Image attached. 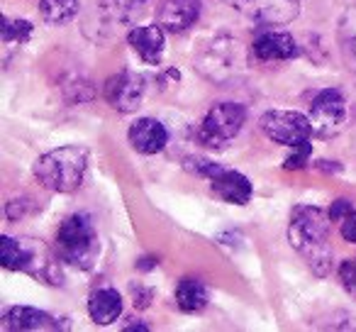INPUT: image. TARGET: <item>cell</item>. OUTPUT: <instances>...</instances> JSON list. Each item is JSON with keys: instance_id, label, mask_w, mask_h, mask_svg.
I'll return each instance as SVG.
<instances>
[{"instance_id": "484cf974", "label": "cell", "mask_w": 356, "mask_h": 332, "mask_svg": "<svg viewBox=\"0 0 356 332\" xmlns=\"http://www.w3.org/2000/svg\"><path fill=\"white\" fill-rule=\"evenodd\" d=\"M149 332V330H152V327H149V325H144V322H132V325H127V327H124V332Z\"/></svg>"}, {"instance_id": "30bf717a", "label": "cell", "mask_w": 356, "mask_h": 332, "mask_svg": "<svg viewBox=\"0 0 356 332\" xmlns=\"http://www.w3.org/2000/svg\"><path fill=\"white\" fill-rule=\"evenodd\" d=\"M200 0H161L156 8V22L168 32H186L200 17Z\"/></svg>"}, {"instance_id": "277c9868", "label": "cell", "mask_w": 356, "mask_h": 332, "mask_svg": "<svg viewBox=\"0 0 356 332\" xmlns=\"http://www.w3.org/2000/svg\"><path fill=\"white\" fill-rule=\"evenodd\" d=\"M98 252V232H95L88 215L76 213L61 223L59 232H56V254H59V259H64L71 267L90 269Z\"/></svg>"}, {"instance_id": "7c38bea8", "label": "cell", "mask_w": 356, "mask_h": 332, "mask_svg": "<svg viewBox=\"0 0 356 332\" xmlns=\"http://www.w3.org/2000/svg\"><path fill=\"white\" fill-rule=\"evenodd\" d=\"M210 189L220 200L232 205H247L252 200V184L244 174L232 169H220L218 174L210 179Z\"/></svg>"}, {"instance_id": "6da1fadb", "label": "cell", "mask_w": 356, "mask_h": 332, "mask_svg": "<svg viewBox=\"0 0 356 332\" xmlns=\"http://www.w3.org/2000/svg\"><path fill=\"white\" fill-rule=\"evenodd\" d=\"M88 169V152L83 147H59L42 154L32 166V174L42 189L51 193H74L83 184Z\"/></svg>"}, {"instance_id": "9a60e30c", "label": "cell", "mask_w": 356, "mask_h": 332, "mask_svg": "<svg viewBox=\"0 0 356 332\" xmlns=\"http://www.w3.org/2000/svg\"><path fill=\"white\" fill-rule=\"evenodd\" d=\"M127 42L139 56H142L147 64L156 66L163 56V45H166V37H163L161 25H147V27H134L127 35Z\"/></svg>"}, {"instance_id": "ac0fdd59", "label": "cell", "mask_w": 356, "mask_h": 332, "mask_svg": "<svg viewBox=\"0 0 356 332\" xmlns=\"http://www.w3.org/2000/svg\"><path fill=\"white\" fill-rule=\"evenodd\" d=\"M79 0H40V15L49 25H66L79 15Z\"/></svg>"}, {"instance_id": "ba28073f", "label": "cell", "mask_w": 356, "mask_h": 332, "mask_svg": "<svg viewBox=\"0 0 356 332\" xmlns=\"http://www.w3.org/2000/svg\"><path fill=\"white\" fill-rule=\"evenodd\" d=\"M312 127L322 137L337 134L346 122V100L337 88H325L310 103Z\"/></svg>"}, {"instance_id": "2e32d148", "label": "cell", "mask_w": 356, "mask_h": 332, "mask_svg": "<svg viewBox=\"0 0 356 332\" xmlns=\"http://www.w3.org/2000/svg\"><path fill=\"white\" fill-rule=\"evenodd\" d=\"M88 315L95 325H110L122 315V296L115 288H98L88 298Z\"/></svg>"}, {"instance_id": "603a6c76", "label": "cell", "mask_w": 356, "mask_h": 332, "mask_svg": "<svg viewBox=\"0 0 356 332\" xmlns=\"http://www.w3.org/2000/svg\"><path fill=\"white\" fill-rule=\"evenodd\" d=\"M354 203H351L349 198H337L334 203L330 205V210H327V213H330V218H332V223H339L341 218H346V215L349 213H354Z\"/></svg>"}, {"instance_id": "3957f363", "label": "cell", "mask_w": 356, "mask_h": 332, "mask_svg": "<svg viewBox=\"0 0 356 332\" xmlns=\"http://www.w3.org/2000/svg\"><path fill=\"white\" fill-rule=\"evenodd\" d=\"M330 213L315 205H298L288 225V242L293 249L305 254L310 264L325 262V244L330 237Z\"/></svg>"}, {"instance_id": "e0dca14e", "label": "cell", "mask_w": 356, "mask_h": 332, "mask_svg": "<svg viewBox=\"0 0 356 332\" xmlns=\"http://www.w3.org/2000/svg\"><path fill=\"white\" fill-rule=\"evenodd\" d=\"M176 306L184 313H200L208 306V286L193 276L181 278L176 286Z\"/></svg>"}, {"instance_id": "cb8c5ba5", "label": "cell", "mask_w": 356, "mask_h": 332, "mask_svg": "<svg viewBox=\"0 0 356 332\" xmlns=\"http://www.w3.org/2000/svg\"><path fill=\"white\" fill-rule=\"evenodd\" d=\"M339 232H341V237H344V242L356 244V210L339 220Z\"/></svg>"}, {"instance_id": "4fadbf2b", "label": "cell", "mask_w": 356, "mask_h": 332, "mask_svg": "<svg viewBox=\"0 0 356 332\" xmlns=\"http://www.w3.org/2000/svg\"><path fill=\"white\" fill-rule=\"evenodd\" d=\"M127 137H129V144H132L139 154H156V152H161L168 142L166 127L154 118H139L137 122H132Z\"/></svg>"}, {"instance_id": "5b68a950", "label": "cell", "mask_w": 356, "mask_h": 332, "mask_svg": "<svg viewBox=\"0 0 356 332\" xmlns=\"http://www.w3.org/2000/svg\"><path fill=\"white\" fill-rule=\"evenodd\" d=\"M247 122V108L239 103H220L210 108L203 125L198 129V139L205 147H225L229 139H234L242 132Z\"/></svg>"}, {"instance_id": "5bb4252c", "label": "cell", "mask_w": 356, "mask_h": 332, "mask_svg": "<svg viewBox=\"0 0 356 332\" xmlns=\"http://www.w3.org/2000/svg\"><path fill=\"white\" fill-rule=\"evenodd\" d=\"M0 325L3 330H59V320L54 315L27 306L8 308Z\"/></svg>"}, {"instance_id": "52a82bcc", "label": "cell", "mask_w": 356, "mask_h": 332, "mask_svg": "<svg viewBox=\"0 0 356 332\" xmlns=\"http://www.w3.org/2000/svg\"><path fill=\"white\" fill-rule=\"evenodd\" d=\"M222 3L261 25H288L300 15V0H222Z\"/></svg>"}, {"instance_id": "8fae6325", "label": "cell", "mask_w": 356, "mask_h": 332, "mask_svg": "<svg viewBox=\"0 0 356 332\" xmlns=\"http://www.w3.org/2000/svg\"><path fill=\"white\" fill-rule=\"evenodd\" d=\"M252 54L259 61H286L296 59L300 49H298V42L293 40V35H288V32H261L254 40Z\"/></svg>"}, {"instance_id": "44dd1931", "label": "cell", "mask_w": 356, "mask_h": 332, "mask_svg": "<svg viewBox=\"0 0 356 332\" xmlns=\"http://www.w3.org/2000/svg\"><path fill=\"white\" fill-rule=\"evenodd\" d=\"M310 154H312V144L310 142H302V144H298V147H293V154L286 159V166L288 171H298V169H302L307 161H310Z\"/></svg>"}, {"instance_id": "9c48e42d", "label": "cell", "mask_w": 356, "mask_h": 332, "mask_svg": "<svg viewBox=\"0 0 356 332\" xmlns=\"http://www.w3.org/2000/svg\"><path fill=\"white\" fill-rule=\"evenodd\" d=\"M144 90H147V86H144L142 76L132 74V71H120L105 81L103 95L120 113H134L142 105Z\"/></svg>"}, {"instance_id": "7a4b0ae2", "label": "cell", "mask_w": 356, "mask_h": 332, "mask_svg": "<svg viewBox=\"0 0 356 332\" xmlns=\"http://www.w3.org/2000/svg\"><path fill=\"white\" fill-rule=\"evenodd\" d=\"M0 264L10 271H25L37 278H44L49 283H61V274H56V262L51 257L49 247L42 239L32 237H6L0 239Z\"/></svg>"}, {"instance_id": "7402d4cb", "label": "cell", "mask_w": 356, "mask_h": 332, "mask_svg": "<svg viewBox=\"0 0 356 332\" xmlns=\"http://www.w3.org/2000/svg\"><path fill=\"white\" fill-rule=\"evenodd\" d=\"M339 281L344 283L346 291L356 293V257L344 259V262L339 264Z\"/></svg>"}, {"instance_id": "ffe728a7", "label": "cell", "mask_w": 356, "mask_h": 332, "mask_svg": "<svg viewBox=\"0 0 356 332\" xmlns=\"http://www.w3.org/2000/svg\"><path fill=\"white\" fill-rule=\"evenodd\" d=\"M186 169L191 171V174L195 176H203V179H213L215 174H218L222 166L215 161H210V159H200V157H188L186 159Z\"/></svg>"}, {"instance_id": "d4e9b609", "label": "cell", "mask_w": 356, "mask_h": 332, "mask_svg": "<svg viewBox=\"0 0 356 332\" xmlns=\"http://www.w3.org/2000/svg\"><path fill=\"white\" fill-rule=\"evenodd\" d=\"M156 264H159L156 259L147 257V259H142V262H137V269H142V271H149V269H154Z\"/></svg>"}, {"instance_id": "8992f818", "label": "cell", "mask_w": 356, "mask_h": 332, "mask_svg": "<svg viewBox=\"0 0 356 332\" xmlns=\"http://www.w3.org/2000/svg\"><path fill=\"white\" fill-rule=\"evenodd\" d=\"M261 129L268 139L286 147H298L312 134V120L296 110H268L261 118Z\"/></svg>"}, {"instance_id": "d6986e66", "label": "cell", "mask_w": 356, "mask_h": 332, "mask_svg": "<svg viewBox=\"0 0 356 332\" xmlns=\"http://www.w3.org/2000/svg\"><path fill=\"white\" fill-rule=\"evenodd\" d=\"M32 22L27 20H13V17H3V42L6 45H25L32 37Z\"/></svg>"}]
</instances>
